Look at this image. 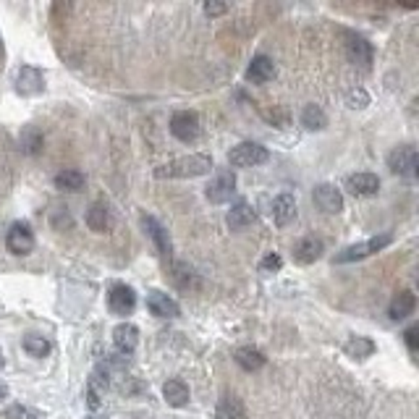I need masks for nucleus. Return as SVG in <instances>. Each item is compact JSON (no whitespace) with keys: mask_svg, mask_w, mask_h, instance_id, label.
<instances>
[{"mask_svg":"<svg viewBox=\"0 0 419 419\" xmlns=\"http://www.w3.org/2000/svg\"><path fill=\"white\" fill-rule=\"evenodd\" d=\"M270 160L268 147H262L257 142H241L234 150L228 152V162L234 168H254V165H262V162Z\"/></svg>","mask_w":419,"mask_h":419,"instance_id":"f03ea898","label":"nucleus"},{"mask_svg":"<svg viewBox=\"0 0 419 419\" xmlns=\"http://www.w3.org/2000/svg\"><path fill=\"white\" fill-rule=\"evenodd\" d=\"M22 147L26 152H40V147H43V137H37V134H34L32 129L29 131H24V137H22Z\"/></svg>","mask_w":419,"mask_h":419,"instance_id":"7c9ffc66","label":"nucleus"},{"mask_svg":"<svg viewBox=\"0 0 419 419\" xmlns=\"http://www.w3.org/2000/svg\"><path fill=\"white\" fill-rule=\"evenodd\" d=\"M6 365V359H3V351H0V367Z\"/></svg>","mask_w":419,"mask_h":419,"instance_id":"e433bc0d","label":"nucleus"},{"mask_svg":"<svg viewBox=\"0 0 419 419\" xmlns=\"http://www.w3.org/2000/svg\"><path fill=\"white\" fill-rule=\"evenodd\" d=\"M294 218H296V199L291 194H278L273 199V220H275V226H289V223H294Z\"/></svg>","mask_w":419,"mask_h":419,"instance_id":"4468645a","label":"nucleus"},{"mask_svg":"<svg viewBox=\"0 0 419 419\" xmlns=\"http://www.w3.org/2000/svg\"><path fill=\"white\" fill-rule=\"evenodd\" d=\"M294 257H296V262H301V265H312L314 259L323 257V241L314 236L301 238L299 244H296V249H294Z\"/></svg>","mask_w":419,"mask_h":419,"instance_id":"a211bd4d","label":"nucleus"},{"mask_svg":"<svg viewBox=\"0 0 419 419\" xmlns=\"http://www.w3.org/2000/svg\"><path fill=\"white\" fill-rule=\"evenodd\" d=\"M346 55H349L351 63L370 68V63H372V45L367 43L365 37H359V34H346Z\"/></svg>","mask_w":419,"mask_h":419,"instance_id":"9b49d317","label":"nucleus"},{"mask_svg":"<svg viewBox=\"0 0 419 419\" xmlns=\"http://www.w3.org/2000/svg\"><path fill=\"white\" fill-rule=\"evenodd\" d=\"M86 226L92 228V231H97V234H105V231H110V226H113V218H110V210L105 207L102 202H95L89 210H86Z\"/></svg>","mask_w":419,"mask_h":419,"instance_id":"412c9836","label":"nucleus"},{"mask_svg":"<svg viewBox=\"0 0 419 419\" xmlns=\"http://www.w3.org/2000/svg\"><path fill=\"white\" fill-rule=\"evenodd\" d=\"M113 344L119 349L121 354H131L137 344H139V330L131 323H121L116 330H113Z\"/></svg>","mask_w":419,"mask_h":419,"instance_id":"f3484780","label":"nucleus"},{"mask_svg":"<svg viewBox=\"0 0 419 419\" xmlns=\"http://www.w3.org/2000/svg\"><path fill=\"white\" fill-rule=\"evenodd\" d=\"M6 247L11 254H29L34 249V234L26 223H13L8 236H6Z\"/></svg>","mask_w":419,"mask_h":419,"instance_id":"6e6552de","label":"nucleus"},{"mask_svg":"<svg viewBox=\"0 0 419 419\" xmlns=\"http://www.w3.org/2000/svg\"><path fill=\"white\" fill-rule=\"evenodd\" d=\"M254 210H252V204L249 202H236L234 207H231V213H228V228L231 231H244L247 226H252L254 223Z\"/></svg>","mask_w":419,"mask_h":419,"instance_id":"6ab92c4d","label":"nucleus"},{"mask_svg":"<svg viewBox=\"0 0 419 419\" xmlns=\"http://www.w3.org/2000/svg\"><path fill=\"white\" fill-rule=\"evenodd\" d=\"M24 351H26L29 356L43 359V356L50 354V344L45 341L43 335H26V338H24Z\"/></svg>","mask_w":419,"mask_h":419,"instance_id":"cd10ccee","label":"nucleus"},{"mask_svg":"<svg viewBox=\"0 0 419 419\" xmlns=\"http://www.w3.org/2000/svg\"><path fill=\"white\" fill-rule=\"evenodd\" d=\"M393 241V236L390 234H383V236H375V238H367V241H362V244H354V247H346L341 254H335L333 262H338V265H346V262H356V259H367L372 257L375 252H380V249H386L388 244Z\"/></svg>","mask_w":419,"mask_h":419,"instance_id":"7ed1b4c3","label":"nucleus"},{"mask_svg":"<svg viewBox=\"0 0 419 419\" xmlns=\"http://www.w3.org/2000/svg\"><path fill=\"white\" fill-rule=\"evenodd\" d=\"M8 396V386L6 383H0V398H6Z\"/></svg>","mask_w":419,"mask_h":419,"instance_id":"c9c22d12","label":"nucleus"},{"mask_svg":"<svg viewBox=\"0 0 419 419\" xmlns=\"http://www.w3.org/2000/svg\"><path fill=\"white\" fill-rule=\"evenodd\" d=\"M82 186H84V173L76 168L61 171L55 176V189H61V192H79Z\"/></svg>","mask_w":419,"mask_h":419,"instance_id":"bb28decb","label":"nucleus"},{"mask_svg":"<svg viewBox=\"0 0 419 419\" xmlns=\"http://www.w3.org/2000/svg\"><path fill=\"white\" fill-rule=\"evenodd\" d=\"M312 199H314V204H317L323 213H328V215H338V213L344 210V194L338 192L333 183H320V186H314Z\"/></svg>","mask_w":419,"mask_h":419,"instance_id":"0eeeda50","label":"nucleus"},{"mask_svg":"<svg viewBox=\"0 0 419 419\" xmlns=\"http://www.w3.org/2000/svg\"><path fill=\"white\" fill-rule=\"evenodd\" d=\"M108 307L113 314H131L134 307H137V294L129 289V286H123V283H116L108 294Z\"/></svg>","mask_w":419,"mask_h":419,"instance_id":"9d476101","label":"nucleus"},{"mask_svg":"<svg viewBox=\"0 0 419 419\" xmlns=\"http://www.w3.org/2000/svg\"><path fill=\"white\" fill-rule=\"evenodd\" d=\"M162 398H165L171 406L181 409L189 404V388H186L183 380H176V377H173V380H168V383L162 386Z\"/></svg>","mask_w":419,"mask_h":419,"instance_id":"b1692460","label":"nucleus"},{"mask_svg":"<svg viewBox=\"0 0 419 419\" xmlns=\"http://www.w3.org/2000/svg\"><path fill=\"white\" fill-rule=\"evenodd\" d=\"M275 76V63L270 61L268 55H257V58H252V63L247 68V79L252 84H265Z\"/></svg>","mask_w":419,"mask_h":419,"instance_id":"dca6fc26","label":"nucleus"},{"mask_svg":"<svg viewBox=\"0 0 419 419\" xmlns=\"http://www.w3.org/2000/svg\"><path fill=\"white\" fill-rule=\"evenodd\" d=\"M280 268H283V259H280L278 254H268V257L259 262V270H262V273H278Z\"/></svg>","mask_w":419,"mask_h":419,"instance_id":"2f4dec72","label":"nucleus"},{"mask_svg":"<svg viewBox=\"0 0 419 419\" xmlns=\"http://www.w3.org/2000/svg\"><path fill=\"white\" fill-rule=\"evenodd\" d=\"M346 189L354 194V197H372L380 189V178H377L375 173H354V176H349Z\"/></svg>","mask_w":419,"mask_h":419,"instance_id":"ddd939ff","label":"nucleus"},{"mask_svg":"<svg viewBox=\"0 0 419 419\" xmlns=\"http://www.w3.org/2000/svg\"><path fill=\"white\" fill-rule=\"evenodd\" d=\"M45 89V76L40 68H34V66H22L19 68V76H16V92L19 95H40Z\"/></svg>","mask_w":419,"mask_h":419,"instance_id":"1a4fd4ad","label":"nucleus"},{"mask_svg":"<svg viewBox=\"0 0 419 419\" xmlns=\"http://www.w3.org/2000/svg\"><path fill=\"white\" fill-rule=\"evenodd\" d=\"M142 226H144V231L152 236V241H155V247H158V252H160L162 257H171L173 247H171V236H168V231H165V228H162L152 215L142 218Z\"/></svg>","mask_w":419,"mask_h":419,"instance_id":"2eb2a0df","label":"nucleus"},{"mask_svg":"<svg viewBox=\"0 0 419 419\" xmlns=\"http://www.w3.org/2000/svg\"><path fill=\"white\" fill-rule=\"evenodd\" d=\"M86 401H89V406L92 409L100 406V396H97V390L92 386H89V390H86Z\"/></svg>","mask_w":419,"mask_h":419,"instance_id":"f704fd0d","label":"nucleus"},{"mask_svg":"<svg viewBox=\"0 0 419 419\" xmlns=\"http://www.w3.org/2000/svg\"><path fill=\"white\" fill-rule=\"evenodd\" d=\"M89 419H100V417H89Z\"/></svg>","mask_w":419,"mask_h":419,"instance_id":"4c0bfd02","label":"nucleus"},{"mask_svg":"<svg viewBox=\"0 0 419 419\" xmlns=\"http://www.w3.org/2000/svg\"><path fill=\"white\" fill-rule=\"evenodd\" d=\"M218 419H244L247 417V406H244V401L238 396H223L218 401V411H215Z\"/></svg>","mask_w":419,"mask_h":419,"instance_id":"5701e85b","label":"nucleus"},{"mask_svg":"<svg viewBox=\"0 0 419 419\" xmlns=\"http://www.w3.org/2000/svg\"><path fill=\"white\" fill-rule=\"evenodd\" d=\"M234 359H236V365L241 367V370H247V372H257V370H262L265 367V354L259 351V349H252V346H241L236 354H234Z\"/></svg>","mask_w":419,"mask_h":419,"instance_id":"4be33fe9","label":"nucleus"},{"mask_svg":"<svg viewBox=\"0 0 419 419\" xmlns=\"http://www.w3.org/2000/svg\"><path fill=\"white\" fill-rule=\"evenodd\" d=\"M6 419H43V414L29 406H19V404H16V406L6 409Z\"/></svg>","mask_w":419,"mask_h":419,"instance_id":"c85d7f7f","label":"nucleus"},{"mask_svg":"<svg viewBox=\"0 0 419 419\" xmlns=\"http://www.w3.org/2000/svg\"><path fill=\"white\" fill-rule=\"evenodd\" d=\"M210 171H213V158L204 152H194V155L176 158V160L160 165L155 176L158 178H197V176H204Z\"/></svg>","mask_w":419,"mask_h":419,"instance_id":"f257e3e1","label":"nucleus"},{"mask_svg":"<svg viewBox=\"0 0 419 419\" xmlns=\"http://www.w3.org/2000/svg\"><path fill=\"white\" fill-rule=\"evenodd\" d=\"M346 354L351 356V359H367V356L375 354V341H370V338H365V335H354L351 341H346Z\"/></svg>","mask_w":419,"mask_h":419,"instance_id":"393cba45","label":"nucleus"},{"mask_svg":"<svg viewBox=\"0 0 419 419\" xmlns=\"http://www.w3.org/2000/svg\"><path fill=\"white\" fill-rule=\"evenodd\" d=\"M346 105H349V108H367V105H370V95H367L362 86H359V89H351V92L346 95Z\"/></svg>","mask_w":419,"mask_h":419,"instance_id":"c756f323","label":"nucleus"},{"mask_svg":"<svg viewBox=\"0 0 419 419\" xmlns=\"http://www.w3.org/2000/svg\"><path fill=\"white\" fill-rule=\"evenodd\" d=\"M417 147L411 144H404V147H396V150L388 155V168L396 173V176H404V178H414L417 176Z\"/></svg>","mask_w":419,"mask_h":419,"instance_id":"20e7f679","label":"nucleus"},{"mask_svg":"<svg viewBox=\"0 0 419 419\" xmlns=\"http://www.w3.org/2000/svg\"><path fill=\"white\" fill-rule=\"evenodd\" d=\"M414 307H417V296H414V291H398L396 296H393V301H390V317L393 320H404V317H409L411 312H414Z\"/></svg>","mask_w":419,"mask_h":419,"instance_id":"aec40b11","label":"nucleus"},{"mask_svg":"<svg viewBox=\"0 0 419 419\" xmlns=\"http://www.w3.org/2000/svg\"><path fill=\"white\" fill-rule=\"evenodd\" d=\"M404 338H406L409 351L414 354V351H417V349H419V328H417V325H411V328H409L406 333H404Z\"/></svg>","mask_w":419,"mask_h":419,"instance_id":"473e14b6","label":"nucleus"},{"mask_svg":"<svg viewBox=\"0 0 419 419\" xmlns=\"http://www.w3.org/2000/svg\"><path fill=\"white\" fill-rule=\"evenodd\" d=\"M171 134L178 142H194L199 137V116L194 110H178L171 119Z\"/></svg>","mask_w":419,"mask_h":419,"instance_id":"423d86ee","label":"nucleus"},{"mask_svg":"<svg viewBox=\"0 0 419 419\" xmlns=\"http://www.w3.org/2000/svg\"><path fill=\"white\" fill-rule=\"evenodd\" d=\"M301 126L310 131H323L328 126V116L320 105H307L301 110Z\"/></svg>","mask_w":419,"mask_h":419,"instance_id":"a878e982","label":"nucleus"},{"mask_svg":"<svg viewBox=\"0 0 419 419\" xmlns=\"http://www.w3.org/2000/svg\"><path fill=\"white\" fill-rule=\"evenodd\" d=\"M226 11H228L226 3H213V0L204 3V13H207V16H220V13H226Z\"/></svg>","mask_w":419,"mask_h":419,"instance_id":"72a5a7b5","label":"nucleus"},{"mask_svg":"<svg viewBox=\"0 0 419 419\" xmlns=\"http://www.w3.org/2000/svg\"><path fill=\"white\" fill-rule=\"evenodd\" d=\"M147 307H150V312L155 317H162V320H173V317L181 314V307H178L168 294H162V291H150Z\"/></svg>","mask_w":419,"mask_h":419,"instance_id":"f8f14e48","label":"nucleus"},{"mask_svg":"<svg viewBox=\"0 0 419 419\" xmlns=\"http://www.w3.org/2000/svg\"><path fill=\"white\" fill-rule=\"evenodd\" d=\"M207 199L213 204H226L234 194H236V173L234 171H220L207 183Z\"/></svg>","mask_w":419,"mask_h":419,"instance_id":"39448f33","label":"nucleus"}]
</instances>
